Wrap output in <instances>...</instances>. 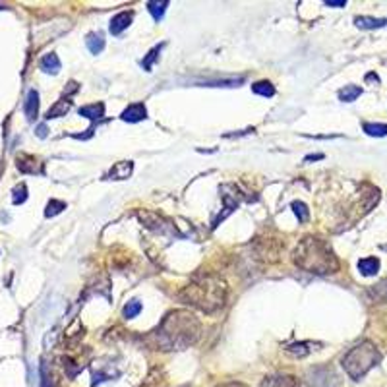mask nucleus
Returning a JSON list of instances; mask_svg holds the SVG:
<instances>
[{"label": "nucleus", "instance_id": "22", "mask_svg": "<svg viewBox=\"0 0 387 387\" xmlns=\"http://www.w3.org/2000/svg\"><path fill=\"white\" fill-rule=\"evenodd\" d=\"M140 312H142V304H140L138 300H130V302L124 306V318L132 320V318H136Z\"/></svg>", "mask_w": 387, "mask_h": 387}, {"label": "nucleus", "instance_id": "24", "mask_svg": "<svg viewBox=\"0 0 387 387\" xmlns=\"http://www.w3.org/2000/svg\"><path fill=\"white\" fill-rule=\"evenodd\" d=\"M25 199H27V188L22 184L14 190V203H23Z\"/></svg>", "mask_w": 387, "mask_h": 387}, {"label": "nucleus", "instance_id": "11", "mask_svg": "<svg viewBox=\"0 0 387 387\" xmlns=\"http://www.w3.org/2000/svg\"><path fill=\"white\" fill-rule=\"evenodd\" d=\"M72 103L68 99H60L55 103V107H51L47 112V118H58V116H66V112L70 111Z\"/></svg>", "mask_w": 387, "mask_h": 387}, {"label": "nucleus", "instance_id": "25", "mask_svg": "<svg viewBox=\"0 0 387 387\" xmlns=\"http://www.w3.org/2000/svg\"><path fill=\"white\" fill-rule=\"evenodd\" d=\"M308 345H310V343L290 345V347H288L287 351H288V353H290V354H300V356H302V354H308V353H310L308 349H306V347H308Z\"/></svg>", "mask_w": 387, "mask_h": 387}, {"label": "nucleus", "instance_id": "15", "mask_svg": "<svg viewBox=\"0 0 387 387\" xmlns=\"http://www.w3.org/2000/svg\"><path fill=\"white\" fill-rule=\"evenodd\" d=\"M360 93H362V89L358 88V85H345L339 91V99L345 101V103H353L356 97H360Z\"/></svg>", "mask_w": 387, "mask_h": 387}, {"label": "nucleus", "instance_id": "29", "mask_svg": "<svg viewBox=\"0 0 387 387\" xmlns=\"http://www.w3.org/2000/svg\"><path fill=\"white\" fill-rule=\"evenodd\" d=\"M231 387H242V385H234V383H232V385Z\"/></svg>", "mask_w": 387, "mask_h": 387}, {"label": "nucleus", "instance_id": "1", "mask_svg": "<svg viewBox=\"0 0 387 387\" xmlns=\"http://www.w3.org/2000/svg\"><path fill=\"white\" fill-rule=\"evenodd\" d=\"M201 325L199 321L184 310L168 314L159 329L155 331V345L163 351H182L198 341Z\"/></svg>", "mask_w": 387, "mask_h": 387}, {"label": "nucleus", "instance_id": "10", "mask_svg": "<svg viewBox=\"0 0 387 387\" xmlns=\"http://www.w3.org/2000/svg\"><path fill=\"white\" fill-rule=\"evenodd\" d=\"M358 269H360V273L366 277L376 275L377 269H379V260H377V257H364V260L358 262Z\"/></svg>", "mask_w": 387, "mask_h": 387}, {"label": "nucleus", "instance_id": "8", "mask_svg": "<svg viewBox=\"0 0 387 387\" xmlns=\"http://www.w3.org/2000/svg\"><path fill=\"white\" fill-rule=\"evenodd\" d=\"M23 111H25V116H27L29 120H35V118H37V112H39V95H37L35 89H31V91L27 93Z\"/></svg>", "mask_w": 387, "mask_h": 387}, {"label": "nucleus", "instance_id": "4", "mask_svg": "<svg viewBox=\"0 0 387 387\" xmlns=\"http://www.w3.org/2000/svg\"><path fill=\"white\" fill-rule=\"evenodd\" d=\"M381 360V354L370 341H362L360 345H356L354 349H351L349 353L345 354L343 358V368L347 370V374L353 379H360L366 376L374 366Z\"/></svg>", "mask_w": 387, "mask_h": 387}, {"label": "nucleus", "instance_id": "21", "mask_svg": "<svg viewBox=\"0 0 387 387\" xmlns=\"http://www.w3.org/2000/svg\"><path fill=\"white\" fill-rule=\"evenodd\" d=\"M62 209H66V203H64V201L51 199L49 205H47V209H45V215H47V217H55V215H58Z\"/></svg>", "mask_w": 387, "mask_h": 387}, {"label": "nucleus", "instance_id": "26", "mask_svg": "<svg viewBox=\"0 0 387 387\" xmlns=\"http://www.w3.org/2000/svg\"><path fill=\"white\" fill-rule=\"evenodd\" d=\"M325 6H333V8H343V6H347V0H325Z\"/></svg>", "mask_w": 387, "mask_h": 387}, {"label": "nucleus", "instance_id": "5", "mask_svg": "<svg viewBox=\"0 0 387 387\" xmlns=\"http://www.w3.org/2000/svg\"><path fill=\"white\" fill-rule=\"evenodd\" d=\"M134 20V14L132 12H120V14H116L114 18L111 20V25H109V29H111L112 35H120Z\"/></svg>", "mask_w": 387, "mask_h": 387}, {"label": "nucleus", "instance_id": "17", "mask_svg": "<svg viewBox=\"0 0 387 387\" xmlns=\"http://www.w3.org/2000/svg\"><path fill=\"white\" fill-rule=\"evenodd\" d=\"M161 49H163L161 45H159V47H153V49H151V51L145 55V58L142 60V68H144L145 72H151V70H153V64H155V60L159 58V53H161Z\"/></svg>", "mask_w": 387, "mask_h": 387}, {"label": "nucleus", "instance_id": "12", "mask_svg": "<svg viewBox=\"0 0 387 387\" xmlns=\"http://www.w3.org/2000/svg\"><path fill=\"white\" fill-rule=\"evenodd\" d=\"M85 43H88V49L93 55H99L101 51L105 49V37H103V33H89Z\"/></svg>", "mask_w": 387, "mask_h": 387}, {"label": "nucleus", "instance_id": "3", "mask_svg": "<svg viewBox=\"0 0 387 387\" xmlns=\"http://www.w3.org/2000/svg\"><path fill=\"white\" fill-rule=\"evenodd\" d=\"M294 264L310 273H318V275H325V273H335L339 269V262L329 248V244L323 242L321 238H314L308 236L296 246L294 250Z\"/></svg>", "mask_w": 387, "mask_h": 387}, {"label": "nucleus", "instance_id": "9", "mask_svg": "<svg viewBox=\"0 0 387 387\" xmlns=\"http://www.w3.org/2000/svg\"><path fill=\"white\" fill-rule=\"evenodd\" d=\"M103 114H105V105L103 103H93V105L79 109V116H85L89 120H99V118H103Z\"/></svg>", "mask_w": 387, "mask_h": 387}, {"label": "nucleus", "instance_id": "13", "mask_svg": "<svg viewBox=\"0 0 387 387\" xmlns=\"http://www.w3.org/2000/svg\"><path fill=\"white\" fill-rule=\"evenodd\" d=\"M41 68H43L45 72H49V74H58V70H60V60H58V56H56L55 53L43 56Z\"/></svg>", "mask_w": 387, "mask_h": 387}, {"label": "nucleus", "instance_id": "27", "mask_svg": "<svg viewBox=\"0 0 387 387\" xmlns=\"http://www.w3.org/2000/svg\"><path fill=\"white\" fill-rule=\"evenodd\" d=\"M47 132H49V130H47L45 124H41V126L37 128V136H39V138H47Z\"/></svg>", "mask_w": 387, "mask_h": 387}, {"label": "nucleus", "instance_id": "23", "mask_svg": "<svg viewBox=\"0 0 387 387\" xmlns=\"http://www.w3.org/2000/svg\"><path fill=\"white\" fill-rule=\"evenodd\" d=\"M292 211L296 213V217H298L300 221H308L310 211H308V207L302 203V201H292Z\"/></svg>", "mask_w": 387, "mask_h": 387}, {"label": "nucleus", "instance_id": "14", "mask_svg": "<svg viewBox=\"0 0 387 387\" xmlns=\"http://www.w3.org/2000/svg\"><path fill=\"white\" fill-rule=\"evenodd\" d=\"M252 91L255 95H262V97H273L275 95V88L271 85V81L267 79H262V81H255L252 85Z\"/></svg>", "mask_w": 387, "mask_h": 387}, {"label": "nucleus", "instance_id": "19", "mask_svg": "<svg viewBox=\"0 0 387 387\" xmlns=\"http://www.w3.org/2000/svg\"><path fill=\"white\" fill-rule=\"evenodd\" d=\"M354 23L358 25V27H362V29H374V27H381V25H385L387 20H374V18H356Z\"/></svg>", "mask_w": 387, "mask_h": 387}, {"label": "nucleus", "instance_id": "7", "mask_svg": "<svg viewBox=\"0 0 387 387\" xmlns=\"http://www.w3.org/2000/svg\"><path fill=\"white\" fill-rule=\"evenodd\" d=\"M132 168H134L132 161H120V163H116L109 170L107 178H111V180H124V178H128L132 175Z\"/></svg>", "mask_w": 387, "mask_h": 387}, {"label": "nucleus", "instance_id": "28", "mask_svg": "<svg viewBox=\"0 0 387 387\" xmlns=\"http://www.w3.org/2000/svg\"><path fill=\"white\" fill-rule=\"evenodd\" d=\"M318 159H323V155H308L306 161H318Z\"/></svg>", "mask_w": 387, "mask_h": 387}, {"label": "nucleus", "instance_id": "20", "mask_svg": "<svg viewBox=\"0 0 387 387\" xmlns=\"http://www.w3.org/2000/svg\"><path fill=\"white\" fill-rule=\"evenodd\" d=\"M364 132L374 138H383L387 136V124H364Z\"/></svg>", "mask_w": 387, "mask_h": 387}, {"label": "nucleus", "instance_id": "16", "mask_svg": "<svg viewBox=\"0 0 387 387\" xmlns=\"http://www.w3.org/2000/svg\"><path fill=\"white\" fill-rule=\"evenodd\" d=\"M262 387H298V383L292 377H269Z\"/></svg>", "mask_w": 387, "mask_h": 387}, {"label": "nucleus", "instance_id": "2", "mask_svg": "<svg viewBox=\"0 0 387 387\" xmlns=\"http://www.w3.org/2000/svg\"><path fill=\"white\" fill-rule=\"evenodd\" d=\"M225 298H227V285L213 275L198 277L194 283H190L180 292L182 302H186L205 314H213V312L221 310Z\"/></svg>", "mask_w": 387, "mask_h": 387}, {"label": "nucleus", "instance_id": "18", "mask_svg": "<svg viewBox=\"0 0 387 387\" xmlns=\"http://www.w3.org/2000/svg\"><path fill=\"white\" fill-rule=\"evenodd\" d=\"M166 6H168V2H147V10L151 12V16H153V20H163V16H165V10Z\"/></svg>", "mask_w": 387, "mask_h": 387}, {"label": "nucleus", "instance_id": "6", "mask_svg": "<svg viewBox=\"0 0 387 387\" xmlns=\"http://www.w3.org/2000/svg\"><path fill=\"white\" fill-rule=\"evenodd\" d=\"M145 116H147L145 105L144 103H136V105H130L128 109H124L120 118L124 122H140V120H144Z\"/></svg>", "mask_w": 387, "mask_h": 387}]
</instances>
